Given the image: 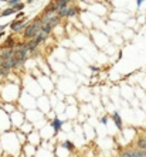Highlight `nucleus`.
<instances>
[{
    "mask_svg": "<svg viewBox=\"0 0 146 157\" xmlns=\"http://www.w3.org/2000/svg\"><path fill=\"white\" fill-rule=\"evenodd\" d=\"M4 29H6V26H0V33H3Z\"/></svg>",
    "mask_w": 146,
    "mask_h": 157,
    "instance_id": "nucleus-19",
    "label": "nucleus"
},
{
    "mask_svg": "<svg viewBox=\"0 0 146 157\" xmlns=\"http://www.w3.org/2000/svg\"><path fill=\"white\" fill-rule=\"evenodd\" d=\"M23 7H24V4H22V3H18V4H17V6H16V7H14V9H16V11H18V10H22V9H23Z\"/></svg>",
    "mask_w": 146,
    "mask_h": 157,
    "instance_id": "nucleus-14",
    "label": "nucleus"
},
{
    "mask_svg": "<svg viewBox=\"0 0 146 157\" xmlns=\"http://www.w3.org/2000/svg\"><path fill=\"white\" fill-rule=\"evenodd\" d=\"M75 13H77V10H75V9H74V7H69L68 14H67V16H68V17H73V16L75 14Z\"/></svg>",
    "mask_w": 146,
    "mask_h": 157,
    "instance_id": "nucleus-12",
    "label": "nucleus"
},
{
    "mask_svg": "<svg viewBox=\"0 0 146 157\" xmlns=\"http://www.w3.org/2000/svg\"><path fill=\"white\" fill-rule=\"evenodd\" d=\"M30 50L27 44H20L18 45V50H16V58H17L18 65H22L23 62L27 59V55H29Z\"/></svg>",
    "mask_w": 146,
    "mask_h": 157,
    "instance_id": "nucleus-2",
    "label": "nucleus"
},
{
    "mask_svg": "<svg viewBox=\"0 0 146 157\" xmlns=\"http://www.w3.org/2000/svg\"><path fill=\"white\" fill-rule=\"evenodd\" d=\"M9 4H11V6H17V0H10V2H9Z\"/></svg>",
    "mask_w": 146,
    "mask_h": 157,
    "instance_id": "nucleus-16",
    "label": "nucleus"
},
{
    "mask_svg": "<svg viewBox=\"0 0 146 157\" xmlns=\"http://www.w3.org/2000/svg\"><path fill=\"white\" fill-rule=\"evenodd\" d=\"M64 147H67V149H69V150H73L74 149V144L71 142H65V143H64Z\"/></svg>",
    "mask_w": 146,
    "mask_h": 157,
    "instance_id": "nucleus-13",
    "label": "nucleus"
},
{
    "mask_svg": "<svg viewBox=\"0 0 146 157\" xmlns=\"http://www.w3.org/2000/svg\"><path fill=\"white\" fill-rule=\"evenodd\" d=\"M61 124H62L61 121H58V119H54V122H53V128H54L55 133L61 130Z\"/></svg>",
    "mask_w": 146,
    "mask_h": 157,
    "instance_id": "nucleus-7",
    "label": "nucleus"
},
{
    "mask_svg": "<svg viewBox=\"0 0 146 157\" xmlns=\"http://www.w3.org/2000/svg\"><path fill=\"white\" fill-rule=\"evenodd\" d=\"M13 45H14V40H13V37H7V41H6V45L4 47H7L9 50H13Z\"/></svg>",
    "mask_w": 146,
    "mask_h": 157,
    "instance_id": "nucleus-10",
    "label": "nucleus"
},
{
    "mask_svg": "<svg viewBox=\"0 0 146 157\" xmlns=\"http://www.w3.org/2000/svg\"><path fill=\"white\" fill-rule=\"evenodd\" d=\"M3 65H4V59L2 58V57H0V68H2Z\"/></svg>",
    "mask_w": 146,
    "mask_h": 157,
    "instance_id": "nucleus-17",
    "label": "nucleus"
},
{
    "mask_svg": "<svg viewBox=\"0 0 146 157\" xmlns=\"http://www.w3.org/2000/svg\"><path fill=\"white\" fill-rule=\"evenodd\" d=\"M120 157H132V154L129 153V151H126V153H122V154H120Z\"/></svg>",
    "mask_w": 146,
    "mask_h": 157,
    "instance_id": "nucleus-15",
    "label": "nucleus"
},
{
    "mask_svg": "<svg viewBox=\"0 0 146 157\" xmlns=\"http://www.w3.org/2000/svg\"><path fill=\"white\" fill-rule=\"evenodd\" d=\"M41 29H43V21H41V18L40 20H37L34 24H31V26H29L26 29V31H24V37L26 38H36L37 36H38V33L41 31Z\"/></svg>",
    "mask_w": 146,
    "mask_h": 157,
    "instance_id": "nucleus-1",
    "label": "nucleus"
},
{
    "mask_svg": "<svg viewBox=\"0 0 146 157\" xmlns=\"http://www.w3.org/2000/svg\"><path fill=\"white\" fill-rule=\"evenodd\" d=\"M145 157H146V151H145Z\"/></svg>",
    "mask_w": 146,
    "mask_h": 157,
    "instance_id": "nucleus-21",
    "label": "nucleus"
},
{
    "mask_svg": "<svg viewBox=\"0 0 146 157\" xmlns=\"http://www.w3.org/2000/svg\"><path fill=\"white\" fill-rule=\"evenodd\" d=\"M38 44H40V41L37 40V38H33V40L30 41L27 45H29V50H30V51H34V50L38 47Z\"/></svg>",
    "mask_w": 146,
    "mask_h": 157,
    "instance_id": "nucleus-5",
    "label": "nucleus"
},
{
    "mask_svg": "<svg viewBox=\"0 0 146 157\" xmlns=\"http://www.w3.org/2000/svg\"><path fill=\"white\" fill-rule=\"evenodd\" d=\"M101 122H102V123H104V124H105V123H106V122H108V119H106V117H102V121H101Z\"/></svg>",
    "mask_w": 146,
    "mask_h": 157,
    "instance_id": "nucleus-18",
    "label": "nucleus"
},
{
    "mask_svg": "<svg viewBox=\"0 0 146 157\" xmlns=\"http://www.w3.org/2000/svg\"><path fill=\"white\" fill-rule=\"evenodd\" d=\"M2 34H3V33H0V38H2Z\"/></svg>",
    "mask_w": 146,
    "mask_h": 157,
    "instance_id": "nucleus-20",
    "label": "nucleus"
},
{
    "mask_svg": "<svg viewBox=\"0 0 146 157\" xmlns=\"http://www.w3.org/2000/svg\"><path fill=\"white\" fill-rule=\"evenodd\" d=\"M54 6H55V11L58 13V11H61L62 9L68 7V2H64V0H61V2H55Z\"/></svg>",
    "mask_w": 146,
    "mask_h": 157,
    "instance_id": "nucleus-4",
    "label": "nucleus"
},
{
    "mask_svg": "<svg viewBox=\"0 0 146 157\" xmlns=\"http://www.w3.org/2000/svg\"><path fill=\"white\" fill-rule=\"evenodd\" d=\"M47 36H48V34L45 33V31H43V30H41V31H40V33H38V36H37L36 38H37V40H38V41H40V43H41V41H44V40H45V38H47Z\"/></svg>",
    "mask_w": 146,
    "mask_h": 157,
    "instance_id": "nucleus-9",
    "label": "nucleus"
},
{
    "mask_svg": "<svg viewBox=\"0 0 146 157\" xmlns=\"http://www.w3.org/2000/svg\"><path fill=\"white\" fill-rule=\"evenodd\" d=\"M112 119H113V122H115V124L118 126V129H122V121H120V117H119V115L115 112V113L112 115Z\"/></svg>",
    "mask_w": 146,
    "mask_h": 157,
    "instance_id": "nucleus-6",
    "label": "nucleus"
},
{
    "mask_svg": "<svg viewBox=\"0 0 146 157\" xmlns=\"http://www.w3.org/2000/svg\"><path fill=\"white\" fill-rule=\"evenodd\" d=\"M14 13H16V9L11 7V9H7V10H4L2 14H3V16H10V14H14Z\"/></svg>",
    "mask_w": 146,
    "mask_h": 157,
    "instance_id": "nucleus-11",
    "label": "nucleus"
},
{
    "mask_svg": "<svg viewBox=\"0 0 146 157\" xmlns=\"http://www.w3.org/2000/svg\"><path fill=\"white\" fill-rule=\"evenodd\" d=\"M27 27H29V26H27L26 23H24V21H23V20H22V21L18 23V24L14 27V29H11V30H13V31H22L23 29H27Z\"/></svg>",
    "mask_w": 146,
    "mask_h": 157,
    "instance_id": "nucleus-8",
    "label": "nucleus"
},
{
    "mask_svg": "<svg viewBox=\"0 0 146 157\" xmlns=\"http://www.w3.org/2000/svg\"><path fill=\"white\" fill-rule=\"evenodd\" d=\"M60 16H58V13H53V14H47L44 18H41V21H43V27L44 26H48V27H55L57 24H58V21H60Z\"/></svg>",
    "mask_w": 146,
    "mask_h": 157,
    "instance_id": "nucleus-3",
    "label": "nucleus"
}]
</instances>
